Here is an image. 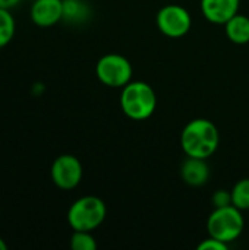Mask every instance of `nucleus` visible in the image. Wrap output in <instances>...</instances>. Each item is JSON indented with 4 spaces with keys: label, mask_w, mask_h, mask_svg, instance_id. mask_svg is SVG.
I'll return each mask as SVG.
<instances>
[{
    "label": "nucleus",
    "mask_w": 249,
    "mask_h": 250,
    "mask_svg": "<svg viewBox=\"0 0 249 250\" xmlns=\"http://www.w3.org/2000/svg\"><path fill=\"white\" fill-rule=\"evenodd\" d=\"M22 0H0V7H3V9H13L16 4H19Z\"/></svg>",
    "instance_id": "18"
},
{
    "label": "nucleus",
    "mask_w": 249,
    "mask_h": 250,
    "mask_svg": "<svg viewBox=\"0 0 249 250\" xmlns=\"http://www.w3.org/2000/svg\"><path fill=\"white\" fill-rule=\"evenodd\" d=\"M31 21L40 28H48L63 19V0H35L29 10Z\"/></svg>",
    "instance_id": "8"
},
{
    "label": "nucleus",
    "mask_w": 249,
    "mask_h": 250,
    "mask_svg": "<svg viewBox=\"0 0 249 250\" xmlns=\"http://www.w3.org/2000/svg\"><path fill=\"white\" fill-rule=\"evenodd\" d=\"M198 250H227V243H225L219 239L210 237L198 245Z\"/></svg>",
    "instance_id": "17"
},
{
    "label": "nucleus",
    "mask_w": 249,
    "mask_h": 250,
    "mask_svg": "<svg viewBox=\"0 0 249 250\" xmlns=\"http://www.w3.org/2000/svg\"><path fill=\"white\" fill-rule=\"evenodd\" d=\"M211 204L214 205V208H223V207L233 205L232 204V192L223 190V189L214 192V195L211 198Z\"/></svg>",
    "instance_id": "16"
},
{
    "label": "nucleus",
    "mask_w": 249,
    "mask_h": 250,
    "mask_svg": "<svg viewBox=\"0 0 249 250\" xmlns=\"http://www.w3.org/2000/svg\"><path fill=\"white\" fill-rule=\"evenodd\" d=\"M120 107L129 119L145 120L153 116L157 107L156 92L145 82L131 81L128 85L122 88Z\"/></svg>",
    "instance_id": "2"
},
{
    "label": "nucleus",
    "mask_w": 249,
    "mask_h": 250,
    "mask_svg": "<svg viewBox=\"0 0 249 250\" xmlns=\"http://www.w3.org/2000/svg\"><path fill=\"white\" fill-rule=\"evenodd\" d=\"M232 192V204L239 208L241 211L249 209V179H242L239 180Z\"/></svg>",
    "instance_id": "14"
},
{
    "label": "nucleus",
    "mask_w": 249,
    "mask_h": 250,
    "mask_svg": "<svg viewBox=\"0 0 249 250\" xmlns=\"http://www.w3.org/2000/svg\"><path fill=\"white\" fill-rule=\"evenodd\" d=\"M157 26L166 37L181 38L186 35L192 25L191 13L179 4H167L157 13Z\"/></svg>",
    "instance_id": "6"
},
{
    "label": "nucleus",
    "mask_w": 249,
    "mask_h": 250,
    "mask_svg": "<svg viewBox=\"0 0 249 250\" xmlns=\"http://www.w3.org/2000/svg\"><path fill=\"white\" fill-rule=\"evenodd\" d=\"M244 217L241 209L235 205L216 208L207 221V230L210 237L219 239L225 243L235 242L244 231Z\"/></svg>",
    "instance_id": "4"
},
{
    "label": "nucleus",
    "mask_w": 249,
    "mask_h": 250,
    "mask_svg": "<svg viewBox=\"0 0 249 250\" xmlns=\"http://www.w3.org/2000/svg\"><path fill=\"white\" fill-rule=\"evenodd\" d=\"M16 31V22L9 9L0 7V48L6 47Z\"/></svg>",
    "instance_id": "13"
},
{
    "label": "nucleus",
    "mask_w": 249,
    "mask_h": 250,
    "mask_svg": "<svg viewBox=\"0 0 249 250\" xmlns=\"http://www.w3.org/2000/svg\"><path fill=\"white\" fill-rule=\"evenodd\" d=\"M132 64L120 54L110 53L103 56L95 64V75L101 83L110 88H123L132 79Z\"/></svg>",
    "instance_id": "5"
},
{
    "label": "nucleus",
    "mask_w": 249,
    "mask_h": 250,
    "mask_svg": "<svg viewBox=\"0 0 249 250\" xmlns=\"http://www.w3.org/2000/svg\"><path fill=\"white\" fill-rule=\"evenodd\" d=\"M220 142V135L216 125L207 119H195L189 122L181 135V145L188 157L204 158L211 157Z\"/></svg>",
    "instance_id": "1"
},
{
    "label": "nucleus",
    "mask_w": 249,
    "mask_h": 250,
    "mask_svg": "<svg viewBox=\"0 0 249 250\" xmlns=\"http://www.w3.org/2000/svg\"><path fill=\"white\" fill-rule=\"evenodd\" d=\"M106 204L97 196L76 199L68 211V223L73 231H94L106 220Z\"/></svg>",
    "instance_id": "3"
},
{
    "label": "nucleus",
    "mask_w": 249,
    "mask_h": 250,
    "mask_svg": "<svg viewBox=\"0 0 249 250\" xmlns=\"http://www.w3.org/2000/svg\"><path fill=\"white\" fill-rule=\"evenodd\" d=\"M241 0H201V10L207 21L225 25L239 10Z\"/></svg>",
    "instance_id": "9"
},
{
    "label": "nucleus",
    "mask_w": 249,
    "mask_h": 250,
    "mask_svg": "<svg viewBox=\"0 0 249 250\" xmlns=\"http://www.w3.org/2000/svg\"><path fill=\"white\" fill-rule=\"evenodd\" d=\"M84 168L81 161L70 154H63L57 157L50 168V177L53 183L63 190L75 189L82 180Z\"/></svg>",
    "instance_id": "7"
},
{
    "label": "nucleus",
    "mask_w": 249,
    "mask_h": 250,
    "mask_svg": "<svg viewBox=\"0 0 249 250\" xmlns=\"http://www.w3.org/2000/svg\"><path fill=\"white\" fill-rule=\"evenodd\" d=\"M7 249V245H6V242L0 237V250H6Z\"/></svg>",
    "instance_id": "19"
},
{
    "label": "nucleus",
    "mask_w": 249,
    "mask_h": 250,
    "mask_svg": "<svg viewBox=\"0 0 249 250\" xmlns=\"http://www.w3.org/2000/svg\"><path fill=\"white\" fill-rule=\"evenodd\" d=\"M226 35L227 38L238 44L244 45L249 42V18L245 15L236 13L233 18H230L226 23Z\"/></svg>",
    "instance_id": "11"
},
{
    "label": "nucleus",
    "mask_w": 249,
    "mask_h": 250,
    "mask_svg": "<svg viewBox=\"0 0 249 250\" xmlns=\"http://www.w3.org/2000/svg\"><path fill=\"white\" fill-rule=\"evenodd\" d=\"M181 174L186 185L198 188L207 183L210 177V168L204 158L188 157L182 164Z\"/></svg>",
    "instance_id": "10"
},
{
    "label": "nucleus",
    "mask_w": 249,
    "mask_h": 250,
    "mask_svg": "<svg viewBox=\"0 0 249 250\" xmlns=\"http://www.w3.org/2000/svg\"><path fill=\"white\" fill-rule=\"evenodd\" d=\"M70 248L73 250H95L97 242L91 231H73L70 237Z\"/></svg>",
    "instance_id": "15"
},
{
    "label": "nucleus",
    "mask_w": 249,
    "mask_h": 250,
    "mask_svg": "<svg viewBox=\"0 0 249 250\" xmlns=\"http://www.w3.org/2000/svg\"><path fill=\"white\" fill-rule=\"evenodd\" d=\"M90 16L88 7L81 0H63V19L72 23L84 22Z\"/></svg>",
    "instance_id": "12"
}]
</instances>
